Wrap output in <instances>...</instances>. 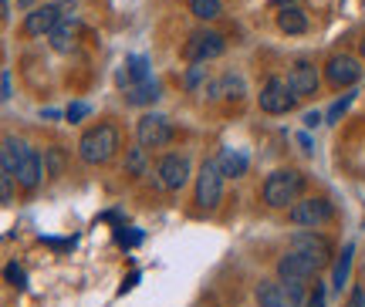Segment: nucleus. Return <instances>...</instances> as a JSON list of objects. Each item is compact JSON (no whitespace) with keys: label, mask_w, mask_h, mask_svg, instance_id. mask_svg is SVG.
Segmentation results:
<instances>
[{"label":"nucleus","mask_w":365,"mask_h":307,"mask_svg":"<svg viewBox=\"0 0 365 307\" xmlns=\"http://www.w3.org/2000/svg\"><path fill=\"white\" fill-rule=\"evenodd\" d=\"M362 58H365V38H362Z\"/></svg>","instance_id":"ea45409f"},{"label":"nucleus","mask_w":365,"mask_h":307,"mask_svg":"<svg viewBox=\"0 0 365 307\" xmlns=\"http://www.w3.org/2000/svg\"><path fill=\"white\" fill-rule=\"evenodd\" d=\"M44 176V162H41V155L34 149H27V155L21 159V166H17V182L24 186V189H34Z\"/></svg>","instance_id":"2eb2a0df"},{"label":"nucleus","mask_w":365,"mask_h":307,"mask_svg":"<svg viewBox=\"0 0 365 307\" xmlns=\"http://www.w3.org/2000/svg\"><path fill=\"white\" fill-rule=\"evenodd\" d=\"M298 145H301V149H304V152H312V139H308L304 132H301V135H298Z\"/></svg>","instance_id":"c9c22d12"},{"label":"nucleus","mask_w":365,"mask_h":307,"mask_svg":"<svg viewBox=\"0 0 365 307\" xmlns=\"http://www.w3.org/2000/svg\"><path fill=\"white\" fill-rule=\"evenodd\" d=\"M291 250L304 254L318 270L331 264V244H328L325 236H318V233H294L291 236Z\"/></svg>","instance_id":"6e6552de"},{"label":"nucleus","mask_w":365,"mask_h":307,"mask_svg":"<svg viewBox=\"0 0 365 307\" xmlns=\"http://www.w3.org/2000/svg\"><path fill=\"white\" fill-rule=\"evenodd\" d=\"M294 102H298V95L291 91L287 81H281V78H267V85L261 88V108L267 112V115H284V112L294 108Z\"/></svg>","instance_id":"423d86ee"},{"label":"nucleus","mask_w":365,"mask_h":307,"mask_svg":"<svg viewBox=\"0 0 365 307\" xmlns=\"http://www.w3.org/2000/svg\"><path fill=\"white\" fill-rule=\"evenodd\" d=\"M190 179V162H186V155H166L163 162H159V182L166 186V189H182Z\"/></svg>","instance_id":"f8f14e48"},{"label":"nucleus","mask_w":365,"mask_h":307,"mask_svg":"<svg viewBox=\"0 0 365 307\" xmlns=\"http://www.w3.org/2000/svg\"><path fill=\"white\" fill-rule=\"evenodd\" d=\"M287 217L294 227H322L331 219V203L328 199H301L287 209Z\"/></svg>","instance_id":"1a4fd4ad"},{"label":"nucleus","mask_w":365,"mask_h":307,"mask_svg":"<svg viewBox=\"0 0 365 307\" xmlns=\"http://www.w3.org/2000/svg\"><path fill=\"white\" fill-rule=\"evenodd\" d=\"M217 162H220L223 176H230V179H237V176H244V172H247V166H250V162H247V155H244V152H237V149H223Z\"/></svg>","instance_id":"f3484780"},{"label":"nucleus","mask_w":365,"mask_h":307,"mask_svg":"<svg viewBox=\"0 0 365 307\" xmlns=\"http://www.w3.org/2000/svg\"><path fill=\"white\" fill-rule=\"evenodd\" d=\"M318 122H322V115H318V112H308V115H304V125H308V128H314Z\"/></svg>","instance_id":"f704fd0d"},{"label":"nucleus","mask_w":365,"mask_h":307,"mask_svg":"<svg viewBox=\"0 0 365 307\" xmlns=\"http://www.w3.org/2000/svg\"><path fill=\"white\" fill-rule=\"evenodd\" d=\"M135 135H139L143 149H163L173 139V125L166 115H143L139 125H135Z\"/></svg>","instance_id":"0eeeda50"},{"label":"nucleus","mask_w":365,"mask_h":307,"mask_svg":"<svg viewBox=\"0 0 365 307\" xmlns=\"http://www.w3.org/2000/svg\"><path fill=\"white\" fill-rule=\"evenodd\" d=\"M122 81H132V85L149 81V61H145V58H129V61H125V71H122Z\"/></svg>","instance_id":"412c9836"},{"label":"nucleus","mask_w":365,"mask_h":307,"mask_svg":"<svg viewBox=\"0 0 365 307\" xmlns=\"http://www.w3.org/2000/svg\"><path fill=\"white\" fill-rule=\"evenodd\" d=\"M314 274H318V267H314L304 254H298V250H287V254L277 260V277H281V281H308Z\"/></svg>","instance_id":"9b49d317"},{"label":"nucleus","mask_w":365,"mask_h":307,"mask_svg":"<svg viewBox=\"0 0 365 307\" xmlns=\"http://www.w3.org/2000/svg\"><path fill=\"white\" fill-rule=\"evenodd\" d=\"M31 4H34V0H17V7H31Z\"/></svg>","instance_id":"58836bf2"},{"label":"nucleus","mask_w":365,"mask_h":307,"mask_svg":"<svg viewBox=\"0 0 365 307\" xmlns=\"http://www.w3.org/2000/svg\"><path fill=\"white\" fill-rule=\"evenodd\" d=\"M0 17H4V21L11 17V0H0Z\"/></svg>","instance_id":"e433bc0d"},{"label":"nucleus","mask_w":365,"mask_h":307,"mask_svg":"<svg viewBox=\"0 0 365 307\" xmlns=\"http://www.w3.org/2000/svg\"><path fill=\"white\" fill-rule=\"evenodd\" d=\"M14 179H17V176H11V172H0V199H4V203H11V199H14Z\"/></svg>","instance_id":"cd10ccee"},{"label":"nucleus","mask_w":365,"mask_h":307,"mask_svg":"<svg viewBox=\"0 0 365 307\" xmlns=\"http://www.w3.org/2000/svg\"><path fill=\"white\" fill-rule=\"evenodd\" d=\"M328 301V291H325V283H314V291L308 294V301H304V307H325Z\"/></svg>","instance_id":"bb28decb"},{"label":"nucleus","mask_w":365,"mask_h":307,"mask_svg":"<svg viewBox=\"0 0 365 307\" xmlns=\"http://www.w3.org/2000/svg\"><path fill=\"white\" fill-rule=\"evenodd\" d=\"M207 75V68H200V64H196L193 71H190V75H186V88H196V85H200V78Z\"/></svg>","instance_id":"2f4dec72"},{"label":"nucleus","mask_w":365,"mask_h":307,"mask_svg":"<svg viewBox=\"0 0 365 307\" xmlns=\"http://www.w3.org/2000/svg\"><path fill=\"white\" fill-rule=\"evenodd\" d=\"M190 11H193L200 21H213V17L223 14V7H220V0H190Z\"/></svg>","instance_id":"4be33fe9"},{"label":"nucleus","mask_w":365,"mask_h":307,"mask_svg":"<svg viewBox=\"0 0 365 307\" xmlns=\"http://www.w3.org/2000/svg\"><path fill=\"white\" fill-rule=\"evenodd\" d=\"M277 4H284V0H277Z\"/></svg>","instance_id":"a19ab883"},{"label":"nucleus","mask_w":365,"mask_h":307,"mask_svg":"<svg viewBox=\"0 0 365 307\" xmlns=\"http://www.w3.org/2000/svg\"><path fill=\"white\" fill-rule=\"evenodd\" d=\"M349 105H352V95H345L341 102H335V105H331V112H328V122H335V118H341V115H345V108H349Z\"/></svg>","instance_id":"c756f323"},{"label":"nucleus","mask_w":365,"mask_h":307,"mask_svg":"<svg viewBox=\"0 0 365 307\" xmlns=\"http://www.w3.org/2000/svg\"><path fill=\"white\" fill-rule=\"evenodd\" d=\"M328 81L331 85H352V81H359V75H362V68H359V61H355L352 54H335L331 61H328Z\"/></svg>","instance_id":"4468645a"},{"label":"nucleus","mask_w":365,"mask_h":307,"mask_svg":"<svg viewBox=\"0 0 365 307\" xmlns=\"http://www.w3.org/2000/svg\"><path fill=\"white\" fill-rule=\"evenodd\" d=\"M65 115H68V122H78V118L88 115V105H71V108H68Z\"/></svg>","instance_id":"7c9ffc66"},{"label":"nucleus","mask_w":365,"mask_h":307,"mask_svg":"<svg viewBox=\"0 0 365 307\" xmlns=\"http://www.w3.org/2000/svg\"><path fill=\"white\" fill-rule=\"evenodd\" d=\"M223 51H227V41H223L217 31H196V34H190V41H186V58L193 64H207V61H213V58H220Z\"/></svg>","instance_id":"39448f33"},{"label":"nucleus","mask_w":365,"mask_h":307,"mask_svg":"<svg viewBox=\"0 0 365 307\" xmlns=\"http://www.w3.org/2000/svg\"><path fill=\"white\" fill-rule=\"evenodd\" d=\"M257 304L261 307H301L304 304V281L261 283L257 287Z\"/></svg>","instance_id":"20e7f679"},{"label":"nucleus","mask_w":365,"mask_h":307,"mask_svg":"<svg viewBox=\"0 0 365 307\" xmlns=\"http://www.w3.org/2000/svg\"><path fill=\"white\" fill-rule=\"evenodd\" d=\"M118 149V132L112 125H95L88 128L78 142V155L81 162H88V166H98V162H108Z\"/></svg>","instance_id":"f257e3e1"},{"label":"nucleus","mask_w":365,"mask_h":307,"mask_svg":"<svg viewBox=\"0 0 365 307\" xmlns=\"http://www.w3.org/2000/svg\"><path fill=\"white\" fill-rule=\"evenodd\" d=\"M277 27L284 31V34H304L308 31V17L301 7H281L277 14Z\"/></svg>","instance_id":"dca6fc26"},{"label":"nucleus","mask_w":365,"mask_h":307,"mask_svg":"<svg viewBox=\"0 0 365 307\" xmlns=\"http://www.w3.org/2000/svg\"><path fill=\"white\" fill-rule=\"evenodd\" d=\"M352 254H355V246L349 244L345 250H341L339 264H335V274H331V283H335V291H341V287L349 283V270H352Z\"/></svg>","instance_id":"aec40b11"},{"label":"nucleus","mask_w":365,"mask_h":307,"mask_svg":"<svg viewBox=\"0 0 365 307\" xmlns=\"http://www.w3.org/2000/svg\"><path fill=\"white\" fill-rule=\"evenodd\" d=\"M220 196H223V169L220 162L207 159L200 176H196V203H200V209H217Z\"/></svg>","instance_id":"7ed1b4c3"},{"label":"nucleus","mask_w":365,"mask_h":307,"mask_svg":"<svg viewBox=\"0 0 365 307\" xmlns=\"http://www.w3.org/2000/svg\"><path fill=\"white\" fill-rule=\"evenodd\" d=\"M125 169H129L132 176H143V172H145L143 149H129V155H125Z\"/></svg>","instance_id":"393cba45"},{"label":"nucleus","mask_w":365,"mask_h":307,"mask_svg":"<svg viewBox=\"0 0 365 307\" xmlns=\"http://www.w3.org/2000/svg\"><path fill=\"white\" fill-rule=\"evenodd\" d=\"M27 155V145L21 139H14V135H7L4 139V172H11V176H17V166H21V159Z\"/></svg>","instance_id":"a211bd4d"},{"label":"nucleus","mask_w":365,"mask_h":307,"mask_svg":"<svg viewBox=\"0 0 365 307\" xmlns=\"http://www.w3.org/2000/svg\"><path fill=\"white\" fill-rule=\"evenodd\" d=\"M287 85H291V91H294L298 98L314 95V91H318V71H314V64L312 61H294L291 75H287Z\"/></svg>","instance_id":"ddd939ff"},{"label":"nucleus","mask_w":365,"mask_h":307,"mask_svg":"<svg viewBox=\"0 0 365 307\" xmlns=\"http://www.w3.org/2000/svg\"><path fill=\"white\" fill-rule=\"evenodd\" d=\"M51 44H54V51H71V44H75V31H71V24H58L51 31Z\"/></svg>","instance_id":"5701e85b"},{"label":"nucleus","mask_w":365,"mask_h":307,"mask_svg":"<svg viewBox=\"0 0 365 307\" xmlns=\"http://www.w3.org/2000/svg\"><path fill=\"white\" fill-rule=\"evenodd\" d=\"M345 307H365V294L359 291V287L352 291V297H349V304H345Z\"/></svg>","instance_id":"473e14b6"},{"label":"nucleus","mask_w":365,"mask_h":307,"mask_svg":"<svg viewBox=\"0 0 365 307\" xmlns=\"http://www.w3.org/2000/svg\"><path fill=\"white\" fill-rule=\"evenodd\" d=\"M48 169H51V176H58V172L65 169V152H61V149H51V152H48Z\"/></svg>","instance_id":"c85d7f7f"},{"label":"nucleus","mask_w":365,"mask_h":307,"mask_svg":"<svg viewBox=\"0 0 365 307\" xmlns=\"http://www.w3.org/2000/svg\"><path fill=\"white\" fill-rule=\"evenodd\" d=\"M135 281H139V274H132V277H129V281H125V283H122V294H125V291H132V287H135Z\"/></svg>","instance_id":"4c0bfd02"},{"label":"nucleus","mask_w":365,"mask_h":307,"mask_svg":"<svg viewBox=\"0 0 365 307\" xmlns=\"http://www.w3.org/2000/svg\"><path fill=\"white\" fill-rule=\"evenodd\" d=\"M58 24H61V7L44 4V7H34V11L24 17V34L27 38H44V34H51Z\"/></svg>","instance_id":"9d476101"},{"label":"nucleus","mask_w":365,"mask_h":307,"mask_svg":"<svg viewBox=\"0 0 365 307\" xmlns=\"http://www.w3.org/2000/svg\"><path fill=\"white\" fill-rule=\"evenodd\" d=\"M301 189H304V176H301L298 169H277L264 182V203L281 209L287 203H298Z\"/></svg>","instance_id":"f03ea898"},{"label":"nucleus","mask_w":365,"mask_h":307,"mask_svg":"<svg viewBox=\"0 0 365 307\" xmlns=\"http://www.w3.org/2000/svg\"><path fill=\"white\" fill-rule=\"evenodd\" d=\"M4 277H7V283H11V287H17V291H24V287H27L24 270L17 267V264H7V267H4Z\"/></svg>","instance_id":"a878e982"},{"label":"nucleus","mask_w":365,"mask_h":307,"mask_svg":"<svg viewBox=\"0 0 365 307\" xmlns=\"http://www.w3.org/2000/svg\"><path fill=\"white\" fill-rule=\"evenodd\" d=\"M14 95V85H11V71H4V102Z\"/></svg>","instance_id":"72a5a7b5"},{"label":"nucleus","mask_w":365,"mask_h":307,"mask_svg":"<svg viewBox=\"0 0 365 307\" xmlns=\"http://www.w3.org/2000/svg\"><path fill=\"white\" fill-rule=\"evenodd\" d=\"M156 98H159V85L153 81V78L125 88V102H129V105H149V102H156Z\"/></svg>","instance_id":"6ab92c4d"},{"label":"nucleus","mask_w":365,"mask_h":307,"mask_svg":"<svg viewBox=\"0 0 365 307\" xmlns=\"http://www.w3.org/2000/svg\"><path fill=\"white\" fill-rule=\"evenodd\" d=\"M220 88H223V95L234 102V98H240V95H244V81H240V78H234V75H223Z\"/></svg>","instance_id":"b1692460"}]
</instances>
